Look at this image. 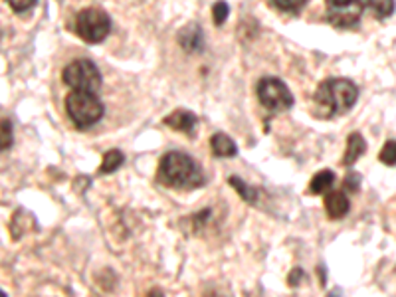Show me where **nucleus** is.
Returning a JSON list of instances; mask_svg holds the SVG:
<instances>
[{
    "label": "nucleus",
    "mask_w": 396,
    "mask_h": 297,
    "mask_svg": "<svg viewBox=\"0 0 396 297\" xmlns=\"http://www.w3.org/2000/svg\"><path fill=\"white\" fill-rule=\"evenodd\" d=\"M36 2H38V0H6V4H9L10 9L14 10L16 14H22V12L30 10Z\"/></svg>",
    "instance_id": "412c9836"
},
{
    "label": "nucleus",
    "mask_w": 396,
    "mask_h": 297,
    "mask_svg": "<svg viewBox=\"0 0 396 297\" xmlns=\"http://www.w3.org/2000/svg\"><path fill=\"white\" fill-rule=\"evenodd\" d=\"M358 99V87L345 77H331L315 91V109L321 117H339L349 113Z\"/></svg>",
    "instance_id": "f03ea898"
},
{
    "label": "nucleus",
    "mask_w": 396,
    "mask_h": 297,
    "mask_svg": "<svg viewBox=\"0 0 396 297\" xmlns=\"http://www.w3.org/2000/svg\"><path fill=\"white\" fill-rule=\"evenodd\" d=\"M228 184H232V189L240 194L242 201L250 202V204H254V202L258 201V191L251 189L250 184H246L240 176H230V179H228Z\"/></svg>",
    "instance_id": "2eb2a0df"
},
{
    "label": "nucleus",
    "mask_w": 396,
    "mask_h": 297,
    "mask_svg": "<svg viewBox=\"0 0 396 297\" xmlns=\"http://www.w3.org/2000/svg\"><path fill=\"white\" fill-rule=\"evenodd\" d=\"M258 99L266 109L281 113L293 107V94L278 77H264L258 84Z\"/></svg>",
    "instance_id": "423d86ee"
},
{
    "label": "nucleus",
    "mask_w": 396,
    "mask_h": 297,
    "mask_svg": "<svg viewBox=\"0 0 396 297\" xmlns=\"http://www.w3.org/2000/svg\"><path fill=\"white\" fill-rule=\"evenodd\" d=\"M74 30H76L79 38L87 42V44H99L111 32V18L107 16L106 10L97 9V6L84 9L76 16Z\"/></svg>",
    "instance_id": "20e7f679"
},
{
    "label": "nucleus",
    "mask_w": 396,
    "mask_h": 297,
    "mask_svg": "<svg viewBox=\"0 0 396 297\" xmlns=\"http://www.w3.org/2000/svg\"><path fill=\"white\" fill-rule=\"evenodd\" d=\"M66 113L78 129H89L103 117V103L94 91L74 89L66 96Z\"/></svg>",
    "instance_id": "7ed1b4c3"
},
{
    "label": "nucleus",
    "mask_w": 396,
    "mask_h": 297,
    "mask_svg": "<svg viewBox=\"0 0 396 297\" xmlns=\"http://www.w3.org/2000/svg\"><path fill=\"white\" fill-rule=\"evenodd\" d=\"M125 157L119 149H109L106 155H103V161H101V167H99V173L101 174H111L115 173L117 169L123 164Z\"/></svg>",
    "instance_id": "4468645a"
},
{
    "label": "nucleus",
    "mask_w": 396,
    "mask_h": 297,
    "mask_svg": "<svg viewBox=\"0 0 396 297\" xmlns=\"http://www.w3.org/2000/svg\"><path fill=\"white\" fill-rule=\"evenodd\" d=\"M62 79H64L66 86L72 87V89H79V91L97 94L99 87H101L99 67L91 60H74L72 64L64 67Z\"/></svg>",
    "instance_id": "39448f33"
},
{
    "label": "nucleus",
    "mask_w": 396,
    "mask_h": 297,
    "mask_svg": "<svg viewBox=\"0 0 396 297\" xmlns=\"http://www.w3.org/2000/svg\"><path fill=\"white\" fill-rule=\"evenodd\" d=\"M349 208H351V202H349V198L345 196V192L333 191L325 196V211H327L329 218L339 220V218L347 216Z\"/></svg>",
    "instance_id": "9d476101"
},
{
    "label": "nucleus",
    "mask_w": 396,
    "mask_h": 297,
    "mask_svg": "<svg viewBox=\"0 0 396 297\" xmlns=\"http://www.w3.org/2000/svg\"><path fill=\"white\" fill-rule=\"evenodd\" d=\"M271 2L276 9L283 12H300L307 4V0H271Z\"/></svg>",
    "instance_id": "6ab92c4d"
},
{
    "label": "nucleus",
    "mask_w": 396,
    "mask_h": 297,
    "mask_svg": "<svg viewBox=\"0 0 396 297\" xmlns=\"http://www.w3.org/2000/svg\"><path fill=\"white\" fill-rule=\"evenodd\" d=\"M335 184V173L333 171H319L313 179H311L310 186H307V194H325L331 191V186Z\"/></svg>",
    "instance_id": "ddd939ff"
},
{
    "label": "nucleus",
    "mask_w": 396,
    "mask_h": 297,
    "mask_svg": "<svg viewBox=\"0 0 396 297\" xmlns=\"http://www.w3.org/2000/svg\"><path fill=\"white\" fill-rule=\"evenodd\" d=\"M203 30L198 24H188L179 32V44L186 52H203Z\"/></svg>",
    "instance_id": "1a4fd4ad"
},
{
    "label": "nucleus",
    "mask_w": 396,
    "mask_h": 297,
    "mask_svg": "<svg viewBox=\"0 0 396 297\" xmlns=\"http://www.w3.org/2000/svg\"><path fill=\"white\" fill-rule=\"evenodd\" d=\"M228 14H230V9H228V4L224 2V0H218V2H214L213 6V20L216 26H222L226 18H228Z\"/></svg>",
    "instance_id": "a211bd4d"
},
{
    "label": "nucleus",
    "mask_w": 396,
    "mask_h": 297,
    "mask_svg": "<svg viewBox=\"0 0 396 297\" xmlns=\"http://www.w3.org/2000/svg\"><path fill=\"white\" fill-rule=\"evenodd\" d=\"M363 0H325V18L335 28H353L363 16Z\"/></svg>",
    "instance_id": "0eeeda50"
},
{
    "label": "nucleus",
    "mask_w": 396,
    "mask_h": 297,
    "mask_svg": "<svg viewBox=\"0 0 396 297\" xmlns=\"http://www.w3.org/2000/svg\"><path fill=\"white\" fill-rule=\"evenodd\" d=\"M358 181H361V176H358V174H355V173L349 174L347 179H345V184H347L349 191L357 192L358 191Z\"/></svg>",
    "instance_id": "4be33fe9"
},
{
    "label": "nucleus",
    "mask_w": 396,
    "mask_h": 297,
    "mask_svg": "<svg viewBox=\"0 0 396 297\" xmlns=\"http://www.w3.org/2000/svg\"><path fill=\"white\" fill-rule=\"evenodd\" d=\"M378 159H380V163L388 164V167H395L396 164V141H388L385 143V147L380 149V153H378Z\"/></svg>",
    "instance_id": "f3484780"
},
{
    "label": "nucleus",
    "mask_w": 396,
    "mask_h": 297,
    "mask_svg": "<svg viewBox=\"0 0 396 297\" xmlns=\"http://www.w3.org/2000/svg\"><path fill=\"white\" fill-rule=\"evenodd\" d=\"M300 278H303V271L301 269H295L290 274V286L291 288H298L300 286Z\"/></svg>",
    "instance_id": "5701e85b"
},
{
    "label": "nucleus",
    "mask_w": 396,
    "mask_h": 297,
    "mask_svg": "<svg viewBox=\"0 0 396 297\" xmlns=\"http://www.w3.org/2000/svg\"><path fill=\"white\" fill-rule=\"evenodd\" d=\"M196 123H198L196 116L191 113V111H186V109H176V111H173L171 116L164 117V125H169V127L174 129V131H181V133H186V135L194 133Z\"/></svg>",
    "instance_id": "6e6552de"
},
{
    "label": "nucleus",
    "mask_w": 396,
    "mask_h": 297,
    "mask_svg": "<svg viewBox=\"0 0 396 297\" xmlns=\"http://www.w3.org/2000/svg\"><path fill=\"white\" fill-rule=\"evenodd\" d=\"M0 147L2 151H9L12 147V123L9 119H2V137H0Z\"/></svg>",
    "instance_id": "aec40b11"
},
{
    "label": "nucleus",
    "mask_w": 396,
    "mask_h": 297,
    "mask_svg": "<svg viewBox=\"0 0 396 297\" xmlns=\"http://www.w3.org/2000/svg\"><path fill=\"white\" fill-rule=\"evenodd\" d=\"M159 181L169 189L176 191H194L204 184V174L200 164L191 155L181 151H171L161 157L159 163Z\"/></svg>",
    "instance_id": "f257e3e1"
},
{
    "label": "nucleus",
    "mask_w": 396,
    "mask_h": 297,
    "mask_svg": "<svg viewBox=\"0 0 396 297\" xmlns=\"http://www.w3.org/2000/svg\"><path fill=\"white\" fill-rule=\"evenodd\" d=\"M210 149H213L214 157H220V159H232L238 155L236 143L224 133H214L210 137Z\"/></svg>",
    "instance_id": "f8f14e48"
},
{
    "label": "nucleus",
    "mask_w": 396,
    "mask_h": 297,
    "mask_svg": "<svg viewBox=\"0 0 396 297\" xmlns=\"http://www.w3.org/2000/svg\"><path fill=\"white\" fill-rule=\"evenodd\" d=\"M365 151H367V141L363 139V135L351 133L347 137V149H345V155H343V164L345 167L355 164L365 155Z\"/></svg>",
    "instance_id": "9b49d317"
},
{
    "label": "nucleus",
    "mask_w": 396,
    "mask_h": 297,
    "mask_svg": "<svg viewBox=\"0 0 396 297\" xmlns=\"http://www.w3.org/2000/svg\"><path fill=\"white\" fill-rule=\"evenodd\" d=\"M368 9L375 12V16L380 20L392 16L395 12V0H367Z\"/></svg>",
    "instance_id": "dca6fc26"
}]
</instances>
